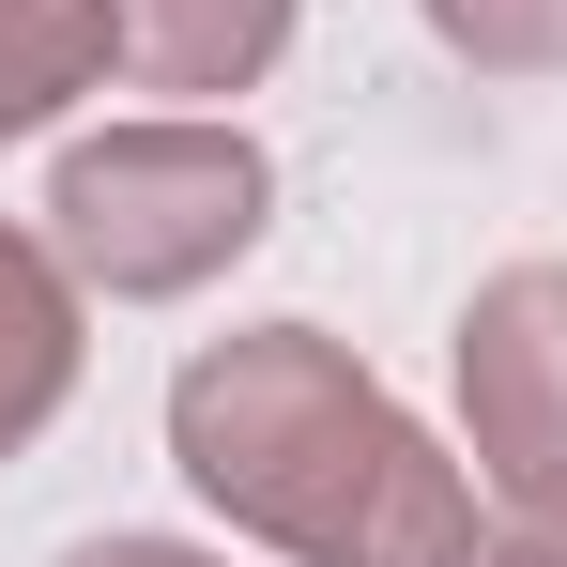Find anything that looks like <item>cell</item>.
<instances>
[{
    "label": "cell",
    "instance_id": "obj_1",
    "mask_svg": "<svg viewBox=\"0 0 567 567\" xmlns=\"http://www.w3.org/2000/svg\"><path fill=\"white\" fill-rule=\"evenodd\" d=\"M185 491L291 567H445L475 537V461H445L322 322H230L169 369Z\"/></svg>",
    "mask_w": 567,
    "mask_h": 567
},
{
    "label": "cell",
    "instance_id": "obj_2",
    "mask_svg": "<svg viewBox=\"0 0 567 567\" xmlns=\"http://www.w3.org/2000/svg\"><path fill=\"white\" fill-rule=\"evenodd\" d=\"M261 230H277V154H261L230 107L107 123V138H62V169H47V246H62L78 291H107V307H185V291H215Z\"/></svg>",
    "mask_w": 567,
    "mask_h": 567
},
{
    "label": "cell",
    "instance_id": "obj_3",
    "mask_svg": "<svg viewBox=\"0 0 567 567\" xmlns=\"http://www.w3.org/2000/svg\"><path fill=\"white\" fill-rule=\"evenodd\" d=\"M461 461L491 506H567V261H506L461 307Z\"/></svg>",
    "mask_w": 567,
    "mask_h": 567
},
{
    "label": "cell",
    "instance_id": "obj_4",
    "mask_svg": "<svg viewBox=\"0 0 567 567\" xmlns=\"http://www.w3.org/2000/svg\"><path fill=\"white\" fill-rule=\"evenodd\" d=\"M291 16L307 0H107V78L169 107H230L291 62Z\"/></svg>",
    "mask_w": 567,
    "mask_h": 567
},
{
    "label": "cell",
    "instance_id": "obj_5",
    "mask_svg": "<svg viewBox=\"0 0 567 567\" xmlns=\"http://www.w3.org/2000/svg\"><path fill=\"white\" fill-rule=\"evenodd\" d=\"M78 353H93V291L47 246V215H0V461L47 445V414L78 399Z\"/></svg>",
    "mask_w": 567,
    "mask_h": 567
},
{
    "label": "cell",
    "instance_id": "obj_6",
    "mask_svg": "<svg viewBox=\"0 0 567 567\" xmlns=\"http://www.w3.org/2000/svg\"><path fill=\"white\" fill-rule=\"evenodd\" d=\"M107 93V0H0V154Z\"/></svg>",
    "mask_w": 567,
    "mask_h": 567
},
{
    "label": "cell",
    "instance_id": "obj_7",
    "mask_svg": "<svg viewBox=\"0 0 567 567\" xmlns=\"http://www.w3.org/2000/svg\"><path fill=\"white\" fill-rule=\"evenodd\" d=\"M414 16L475 78H567V0H414Z\"/></svg>",
    "mask_w": 567,
    "mask_h": 567
},
{
    "label": "cell",
    "instance_id": "obj_8",
    "mask_svg": "<svg viewBox=\"0 0 567 567\" xmlns=\"http://www.w3.org/2000/svg\"><path fill=\"white\" fill-rule=\"evenodd\" d=\"M445 567H567V506H491Z\"/></svg>",
    "mask_w": 567,
    "mask_h": 567
},
{
    "label": "cell",
    "instance_id": "obj_9",
    "mask_svg": "<svg viewBox=\"0 0 567 567\" xmlns=\"http://www.w3.org/2000/svg\"><path fill=\"white\" fill-rule=\"evenodd\" d=\"M62 567H230V553H199V537H78Z\"/></svg>",
    "mask_w": 567,
    "mask_h": 567
}]
</instances>
